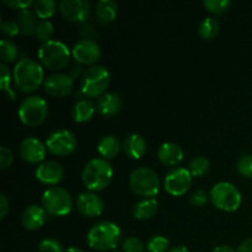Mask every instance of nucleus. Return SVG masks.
I'll return each mask as SVG.
<instances>
[{"mask_svg":"<svg viewBox=\"0 0 252 252\" xmlns=\"http://www.w3.org/2000/svg\"><path fill=\"white\" fill-rule=\"evenodd\" d=\"M12 75L16 88L25 94L36 91L46 79L42 64L29 57H24L17 62Z\"/></svg>","mask_w":252,"mask_h":252,"instance_id":"f257e3e1","label":"nucleus"},{"mask_svg":"<svg viewBox=\"0 0 252 252\" xmlns=\"http://www.w3.org/2000/svg\"><path fill=\"white\" fill-rule=\"evenodd\" d=\"M112 179V165L103 158H94L84 165L81 180L89 191H102L106 187H108Z\"/></svg>","mask_w":252,"mask_h":252,"instance_id":"f03ea898","label":"nucleus"},{"mask_svg":"<svg viewBox=\"0 0 252 252\" xmlns=\"http://www.w3.org/2000/svg\"><path fill=\"white\" fill-rule=\"evenodd\" d=\"M86 240L89 246L95 251L115 250L121 240V229L112 221H98L90 228Z\"/></svg>","mask_w":252,"mask_h":252,"instance_id":"7ed1b4c3","label":"nucleus"},{"mask_svg":"<svg viewBox=\"0 0 252 252\" xmlns=\"http://www.w3.org/2000/svg\"><path fill=\"white\" fill-rule=\"evenodd\" d=\"M39 63L42 66L49 69V70H61L69 64L71 52L69 51L68 46L58 39H51L44 42L39 46L38 52Z\"/></svg>","mask_w":252,"mask_h":252,"instance_id":"20e7f679","label":"nucleus"},{"mask_svg":"<svg viewBox=\"0 0 252 252\" xmlns=\"http://www.w3.org/2000/svg\"><path fill=\"white\" fill-rule=\"evenodd\" d=\"M111 81V74L106 66L95 64L86 69L83 74L80 84V91L86 97H100L108 89Z\"/></svg>","mask_w":252,"mask_h":252,"instance_id":"39448f33","label":"nucleus"},{"mask_svg":"<svg viewBox=\"0 0 252 252\" xmlns=\"http://www.w3.org/2000/svg\"><path fill=\"white\" fill-rule=\"evenodd\" d=\"M48 103L38 95H30L20 102L17 115L20 121L29 127H37L46 121L48 116Z\"/></svg>","mask_w":252,"mask_h":252,"instance_id":"423d86ee","label":"nucleus"},{"mask_svg":"<svg viewBox=\"0 0 252 252\" xmlns=\"http://www.w3.org/2000/svg\"><path fill=\"white\" fill-rule=\"evenodd\" d=\"M129 186L138 196L153 198L160 191L159 175L150 167H138L130 172Z\"/></svg>","mask_w":252,"mask_h":252,"instance_id":"0eeeda50","label":"nucleus"},{"mask_svg":"<svg viewBox=\"0 0 252 252\" xmlns=\"http://www.w3.org/2000/svg\"><path fill=\"white\" fill-rule=\"evenodd\" d=\"M42 207L51 216H66L73 209V197L63 187H49L42 194Z\"/></svg>","mask_w":252,"mask_h":252,"instance_id":"6e6552de","label":"nucleus"},{"mask_svg":"<svg viewBox=\"0 0 252 252\" xmlns=\"http://www.w3.org/2000/svg\"><path fill=\"white\" fill-rule=\"evenodd\" d=\"M209 198L217 208L224 212L236 211L241 204V193L238 187L225 181L212 187Z\"/></svg>","mask_w":252,"mask_h":252,"instance_id":"1a4fd4ad","label":"nucleus"},{"mask_svg":"<svg viewBox=\"0 0 252 252\" xmlns=\"http://www.w3.org/2000/svg\"><path fill=\"white\" fill-rule=\"evenodd\" d=\"M46 147L47 150L56 157H68L75 152L78 142L70 130L57 129L48 135Z\"/></svg>","mask_w":252,"mask_h":252,"instance_id":"9d476101","label":"nucleus"},{"mask_svg":"<svg viewBox=\"0 0 252 252\" xmlns=\"http://www.w3.org/2000/svg\"><path fill=\"white\" fill-rule=\"evenodd\" d=\"M192 184V175L186 167H174L164 180L165 191L171 196L179 197L186 193Z\"/></svg>","mask_w":252,"mask_h":252,"instance_id":"9b49d317","label":"nucleus"},{"mask_svg":"<svg viewBox=\"0 0 252 252\" xmlns=\"http://www.w3.org/2000/svg\"><path fill=\"white\" fill-rule=\"evenodd\" d=\"M71 54L78 63L93 66L101 58V48L94 39L83 38L74 44Z\"/></svg>","mask_w":252,"mask_h":252,"instance_id":"f8f14e48","label":"nucleus"},{"mask_svg":"<svg viewBox=\"0 0 252 252\" xmlns=\"http://www.w3.org/2000/svg\"><path fill=\"white\" fill-rule=\"evenodd\" d=\"M43 88L51 96L64 97L73 91L74 78L65 73H52L44 79Z\"/></svg>","mask_w":252,"mask_h":252,"instance_id":"ddd939ff","label":"nucleus"},{"mask_svg":"<svg viewBox=\"0 0 252 252\" xmlns=\"http://www.w3.org/2000/svg\"><path fill=\"white\" fill-rule=\"evenodd\" d=\"M59 11L64 19L79 24L89 19L91 4L88 0H62L59 2Z\"/></svg>","mask_w":252,"mask_h":252,"instance_id":"4468645a","label":"nucleus"},{"mask_svg":"<svg viewBox=\"0 0 252 252\" xmlns=\"http://www.w3.org/2000/svg\"><path fill=\"white\" fill-rule=\"evenodd\" d=\"M20 155L30 164H38L46 158L47 147L36 137H26L20 143Z\"/></svg>","mask_w":252,"mask_h":252,"instance_id":"2eb2a0df","label":"nucleus"},{"mask_svg":"<svg viewBox=\"0 0 252 252\" xmlns=\"http://www.w3.org/2000/svg\"><path fill=\"white\" fill-rule=\"evenodd\" d=\"M37 181L43 185H57L62 181L64 176V169L62 164H59L56 160H47L41 162L36 167L34 171Z\"/></svg>","mask_w":252,"mask_h":252,"instance_id":"dca6fc26","label":"nucleus"},{"mask_svg":"<svg viewBox=\"0 0 252 252\" xmlns=\"http://www.w3.org/2000/svg\"><path fill=\"white\" fill-rule=\"evenodd\" d=\"M76 207L78 211L83 216L89 217V218H95L102 214L105 209V203L102 198L95 193V192H83L76 199Z\"/></svg>","mask_w":252,"mask_h":252,"instance_id":"f3484780","label":"nucleus"},{"mask_svg":"<svg viewBox=\"0 0 252 252\" xmlns=\"http://www.w3.org/2000/svg\"><path fill=\"white\" fill-rule=\"evenodd\" d=\"M47 214L48 213H47L46 209L42 206L31 204V206L26 207L25 211L22 212V225L27 230H38L47 221Z\"/></svg>","mask_w":252,"mask_h":252,"instance_id":"a211bd4d","label":"nucleus"},{"mask_svg":"<svg viewBox=\"0 0 252 252\" xmlns=\"http://www.w3.org/2000/svg\"><path fill=\"white\" fill-rule=\"evenodd\" d=\"M184 149L179 144L172 142H166L160 145L158 150V159L165 166H175L180 164L184 159Z\"/></svg>","mask_w":252,"mask_h":252,"instance_id":"6ab92c4d","label":"nucleus"},{"mask_svg":"<svg viewBox=\"0 0 252 252\" xmlns=\"http://www.w3.org/2000/svg\"><path fill=\"white\" fill-rule=\"evenodd\" d=\"M123 101L121 96L116 93H106L97 98L96 108L105 117L115 116L122 110Z\"/></svg>","mask_w":252,"mask_h":252,"instance_id":"aec40b11","label":"nucleus"},{"mask_svg":"<svg viewBox=\"0 0 252 252\" xmlns=\"http://www.w3.org/2000/svg\"><path fill=\"white\" fill-rule=\"evenodd\" d=\"M123 150L128 158L140 159L147 153V140L138 133L128 134L123 140Z\"/></svg>","mask_w":252,"mask_h":252,"instance_id":"412c9836","label":"nucleus"},{"mask_svg":"<svg viewBox=\"0 0 252 252\" xmlns=\"http://www.w3.org/2000/svg\"><path fill=\"white\" fill-rule=\"evenodd\" d=\"M118 10L120 7L115 0H98L95 5L96 19L102 24L112 22L117 17Z\"/></svg>","mask_w":252,"mask_h":252,"instance_id":"4be33fe9","label":"nucleus"},{"mask_svg":"<svg viewBox=\"0 0 252 252\" xmlns=\"http://www.w3.org/2000/svg\"><path fill=\"white\" fill-rule=\"evenodd\" d=\"M97 152L103 159L110 160L117 157L121 152V143L117 137L112 134L103 135L97 144Z\"/></svg>","mask_w":252,"mask_h":252,"instance_id":"5701e85b","label":"nucleus"},{"mask_svg":"<svg viewBox=\"0 0 252 252\" xmlns=\"http://www.w3.org/2000/svg\"><path fill=\"white\" fill-rule=\"evenodd\" d=\"M96 106L94 102L89 98H81V100L76 101L75 105L71 108V116H73L74 121L78 123L88 122L93 118L95 115Z\"/></svg>","mask_w":252,"mask_h":252,"instance_id":"b1692460","label":"nucleus"},{"mask_svg":"<svg viewBox=\"0 0 252 252\" xmlns=\"http://www.w3.org/2000/svg\"><path fill=\"white\" fill-rule=\"evenodd\" d=\"M159 203L155 198H147L138 202L133 208V214L138 220H148L157 214Z\"/></svg>","mask_w":252,"mask_h":252,"instance_id":"393cba45","label":"nucleus"},{"mask_svg":"<svg viewBox=\"0 0 252 252\" xmlns=\"http://www.w3.org/2000/svg\"><path fill=\"white\" fill-rule=\"evenodd\" d=\"M16 20L20 25L21 33L26 34V36L34 34L37 24H38L37 15L34 14V11H32V10L30 9L20 10L16 15Z\"/></svg>","mask_w":252,"mask_h":252,"instance_id":"a878e982","label":"nucleus"},{"mask_svg":"<svg viewBox=\"0 0 252 252\" xmlns=\"http://www.w3.org/2000/svg\"><path fill=\"white\" fill-rule=\"evenodd\" d=\"M219 30H220V24L216 17H206L203 21L199 24L198 33L203 39H213L214 37L218 36Z\"/></svg>","mask_w":252,"mask_h":252,"instance_id":"bb28decb","label":"nucleus"},{"mask_svg":"<svg viewBox=\"0 0 252 252\" xmlns=\"http://www.w3.org/2000/svg\"><path fill=\"white\" fill-rule=\"evenodd\" d=\"M19 58V47L10 39L0 41V59L1 63H14Z\"/></svg>","mask_w":252,"mask_h":252,"instance_id":"cd10ccee","label":"nucleus"},{"mask_svg":"<svg viewBox=\"0 0 252 252\" xmlns=\"http://www.w3.org/2000/svg\"><path fill=\"white\" fill-rule=\"evenodd\" d=\"M57 4L56 0H36L33 2V11L41 20H47L53 16L56 12Z\"/></svg>","mask_w":252,"mask_h":252,"instance_id":"c85d7f7f","label":"nucleus"},{"mask_svg":"<svg viewBox=\"0 0 252 252\" xmlns=\"http://www.w3.org/2000/svg\"><path fill=\"white\" fill-rule=\"evenodd\" d=\"M209 169H211V161L202 155L192 158L189 164V171L194 177L204 176L209 171Z\"/></svg>","mask_w":252,"mask_h":252,"instance_id":"c756f323","label":"nucleus"},{"mask_svg":"<svg viewBox=\"0 0 252 252\" xmlns=\"http://www.w3.org/2000/svg\"><path fill=\"white\" fill-rule=\"evenodd\" d=\"M34 34H36V37L42 43L51 41V39H53L52 37L54 34L53 24L51 21H48V20H39L38 24H37Z\"/></svg>","mask_w":252,"mask_h":252,"instance_id":"7c9ffc66","label":"nucleus"},{"mask_svg":"<svg viewBox=\"0 0 252 252\" xmlns=\"http://www.w3.org/2000/svg\"><path fill=\"white\" fill-rule=\"evenodd\" d=\"M10 81H11V74H10L9 68L4 63H1L0 64V88H1L2 91L6 93L7 97L10 100H15L16 95H15L11 86H10Z\"/></svg>","mask_w":252,"mask_h":252,"instance_id":"2f4dec72","label":"nucleus"},{"mask_svg":"<svg viewBox=\"0 0 252 252\" xmlns=\"http://www.w3.org/2000/svg\"><path fill=\"white\" fill-rule=\"evenodd\" d=\"M203 6L214 15H221L231 6V0H203Z\"/></svg>","mask_w":252,"mask_h":252,"instance_id":"473e14b6","label":"nucleus"},{"mask_svg":"<svg viewBox=\"0 0 252 252\" xmlns=\"http://www.w3.org/2000/svg\"><path fill=\"white\" fill-rule=\"evenodd\" d=\"M170 241L161 235H154L148 240V252H169Z\"/></svg>","mask_w":252,"mask_h":252,"instance_id":"72a5a7b5","label":"nucleus"},{"mask_svg":"<svg viewBox=\"0 0 252 252\" xmlns=\"http://www.w3.org/2000/svg\"><path fill=\"white\" fill-rule=\"evenodd\" d=\"M239 174L245 177H252V154H245L236 161Z\"/></svg>","mask_w":252,"mask_h":252,"instance_id":"f704fd0d","label":"nucleus"},{"mask_svg":"<svg viewBox=\"0 0 252 252\" xmlns=\"http://www.w3.org/2000/svg\"><path fill=\"white\" fill-rule=\"evenodd\" d=\"M39 252H64L65 250L63 249V245L57 239H43L39 241L38 244Z\"/></svg>","mask_w":252,"mask_h":252,"instance_id":"c9c22d12","label":"nucleus"},{"mask_svg":"<svg viewBox=\"0 0 252 252\" xmlns=\"http://www.w3.org/2000/svg\"><path fill=\"white\" fill-rule=\"evenodd\" d=\"M123 252H144V244L135 236L126 238L122 243Z\"/></svg>","mask_w":252,"mask_h":252,"instance_id":"e433bc0d","label":"nucleus"},{"mask_svg":"<svg viewBox=\"0 0 252 252\" xmlns=\"http://www.w3.org/2000/svg\"><path fill=\"white\" fill-rule=\"evenodd\" d=\"M0 30H1V33L7 37L16 36L19 32H21L19 22L14 21V20H5V21H2L1 25H0Z\"/></svg>","mask_w":252,"mask_h":252,"instance_id":"4c0bfd02","label":"nucleus"},{"mask_svg":"<svg viewBox=\"0 0 252 252\" xmlns=\"http://www.w3.org/2000/svg\"><path fill=\"white\" fill-rule=\"evenodd\" d=\"M12 162H14V154L11 150L6 147L0 148V167L5 170L10 167Z\"/></svg>","mask_w":252,"mask_h":252,"instance_id":"58836bf2","label":"nucleus"},{"mask_svg":"<svg viewBox=\"0 0 252 252\" xmlns=\"http://www.w3.org/2000/svg\"><path fill=\"white\" fill-rule=\"evenodd\" d=\"M208 198H209L208 193H207L204 189H197V191H194L193 193H192L189 201H191V203L193 204V206L203 207L204 204L208 202Z\"/></svg>","mask_w":252,"mask_h":252,"instance_id":"ea45409f","label":"nucleus"},{"mask_svg":"<svg viewBox=\"0 0 252 252\" xmlns=\"http://www.w3.org/2000/svg\"><path fill=\"white\" fill-rule=\"evenodd\" d=\"M6 6L11 7V9H16V10H25V9H29L33 2L32 0H2Z\"/></svg>","mask_w":252,"mask_h":252,"instance_id":"a19ab883","label":"nucleus"},{"mask_svg":"<svg viewBox=\"0 0 252 252\" xmlns=\"http://www.w3.org/2000/svg\"><path fill=\"white\" fill-rule=\"evenodd\" d=\"M10 209V202L5 194H0V219H4L7 216Z\"/></svg>","mask_w":252,"mask_h":252,"instance_id":"79ce46f5","label":"nucleus"},{"mask_svg":"<svg viewBox=\"0 0 252 252\" xmlns=\"http://www.w3.org/2000/svg\"><path fill=\"white\" fill-rule=\"evenodd\" d=\"M236 251L238 252H252V238L246 239L245 241H243Z\"/></svg>","mask_w":252,"mask_h":252,"instance_id":"37998d69","label":"nucleus"},{"mask_svg":"<svg viewBox=\"0 0 252 252\" xmlns=\"http://www.w3.org/2000/svg\"><path fill=\"white\" fill-rule=\"evenodd\" d=\"M213 252H238V251H236L234 248H231V246L220 245V246H217V248L213 250Z\"/></svg>","mask_w":252,"mask_h":252,"instance_id":"c03bdc74","label":"nucleus"},{"mask_svg":"<svg viewBox=\"0 0 252 252\" xmlns=\"http://www.w3.org/2000/svg\"><path fill=\"white\" fill-rule=\"evenodd\" d=\"M169 252H189L185 246H175V248L170 249Z\"/></svg>","mask_w":252,"mask_h":252,"instance_id":"a18cd8bd","label":"nucleus"},{"mask_svg":"<svg viewBox=\"0 0 252 252\" xmlns=\"http://www.w3.org/2000/svg\"><path fill=\"white\" fill-rule=\"evenodd\" d=\"M64 252H85L83 250V249H80V248H68V249H65V251Z\"/></svg>","mask_w":252,"mask_h":252,"instance_id":"49530a36","label":"nucleus"},{"mask_svg":"<svg viewBox=\"0 0 252 252\" xmlns=\"http://www.w3.org/2000/svg\"><path fill=\"white\" fill-rule=\"evenodd\" d=\"M115 252H120V251H115Z\"/></svg>","mask_w":252,"mask_h":252,"instance_id":"de8ad7c7","label":"nucleus"}]
</instances>
